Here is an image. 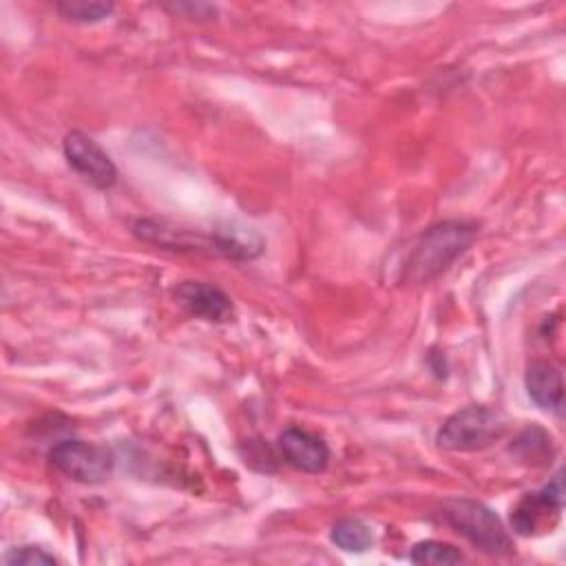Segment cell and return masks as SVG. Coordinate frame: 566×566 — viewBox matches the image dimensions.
I'll return each instance as SVG.
<instances>
[{
  "instance_id": "obj_10",
  "label": "cell",
  "mask_w": 566,
  "mask_h": 566,
  "mask_svg": "<svg viewBox=\"0 0 566 566\" xmlns=\"http://www.w3.org/2000/svg\"><path fill=\"white\" fill-rule=\"evenodd\" d=\"M214 237H217V254L230 261H239V263L252 261L261 256L265 250L263 237L250 226H237V223L219 226L214 228Z\"/></svg>"
},
{
  "instance_id": "obj_1",
  "label": "cell",
  "mask_w": 566,
  "mask_h": 566,
  "mask_svg": "<svg viewBox=\"0 0 566 566\" xmlns=\"http://www.w3.org/2000/svg\"><path fill=\"white\" fill-rule=\"evenodd\" d=\"M478 228L469 221H440L424 230L405 261L409 283H429L438 279L473 243Z\"/></svg>"
},
{
  "instance_id": "obj_13",
  "label": "cell",
  "mask_w": 566,
  "mask_h": 566,
  "mask_svg": "<svg viewBox=\"0 0 566 566\" xmlns=\"http://www.w3.org/2000/svg\"><path fill=\"white\" fill-rule=\"evenodd\" d=\"M115 4L113 2H88V0H60L55 2V11L71 20V22H80V24H95L106 20L113 13Z\"/></svg>"
},
{
  "instance_id": "obj_3",
  "label": "cell",
  "mask_w": 566,
  "mask_h": 566,
  "mask_svg": "<svg viewBox=\"0 0 566 566\" xmlns=\"http://www.w3.org/2000/svg\"><path fill=\"white\" fill-rule=\"evenodd\" d=\"M442 511L447 524L475 548L489 555H509L513 551L511 535L506 533L502 520L486 504L460 497L449 500Z\"/></svg>"
},
{
  "instance_id": "obj_11",
  "label": "cell",
  "mask_w": 566,
  "mask_h": 566,
  "mask_svg": "<svg viewBox=\"0 0 566 566\" xmlns=\"http://www.w3.org/2000/svg\"><path fill=\"white\" fill-rule=\"evenodd\" d=\"M332 542L347 553H365L374 544V533L365 522L347 517L332 526Z\"/></svg>"
},
{
  "instance_id": "obj_6",
  "label": "cell",
  "mask_w": 566,
  "mask_h": 566,
  "mask_svg": "<svg viewBox=\"0 0 566 566\" xmlns=\"http://www.w3.org/2000/svg\"><path fill=\"white\" fill-rule=\"evenodd\" d=\"M66 164L97 190H108L117 184V168L108 153L86 133L71 130L62 139Z\"/></svg>"
},
{
  "instance_id": "obj_4",
  "label": "cell",
  "mask_w": 566,
  "mask_h": 566,
  "mask_svg": "<svg viewBox=\"0 0 566 566\" xmlns=\"http://www.w3.org/2000/svg\"><path fill=\"white\" fill-rule=\"evenodd\" d=\"M49 462L69 480L82 484H99L113 473V453L86 440H60L49 449Z\"/></svg>"
},
{
  "instance_id": "obj_8",
  "label": "cell",
  "mask_w": 566,
  "mask_h": 566,
  "mask_svg": "<svg viewBox=\"0 0 566 566\" xmlns=\"http://www.w3.org/2000/svg\"><path fill=\"white\" fill-rule=\"evenodd\" d=\"M276 447L281 458L303 473H323L332 458L327 442L321 436L301 427L285 429L279 436Z\"/></svg>"
},
{
  "instance_id": "obj_12",
  "label": "cell",
  "mask_w": 566,
  "mask_h": 566,
  "mask_svg": "<svg viewBox=\"0 0 566 566\" xmlns=\"http://www.w3.org/2000/svg\"><path fill=\"white\" fill-rule=\"evenodd\" d=\"M511 451L531 464H544L553 455L551 433H546L539 427H528L511 444Z\"/></svg>"
},
{
  "instance_id": "obj_9",
  "label": "cell",
  "mask_w": 566,
  "mask_h": 566,
  "mask_svg": "<svg viewBox=\"0 0 566 566\" xmlns=\"http://www.w3.org/2000/svg\"><path fill=\"white\" fill-rule=\"evenodd\" d=\"M526 391L531 400L544 409L562 413L564 405V378L557 365L551 360H533L526 369Z\"/></svg>"
},
{
  "instance_id": "obj_14",
  "label": "cell",
  "mask_w": 566,
  "mask_h": 566,
  "mask_svg": "<svg viewBox=\"0 0 566 566\" xmlns=\"http://www.w3.org/2000/svg\"><path fill=\"white\" fill-rule=\"evenodd\" d=\"M411 564H460L464 562V555L453 544L440 542V539H424L413 544L409 551Z\"/></svg>"
},
{
  "instance_id": "obj_15",
  "label": "cell",
  "mask_w": 566,
  "mask_h": 566,
  "mask_svg": "<svg viewBox=\"0 0 566 566\" xmlns=\"http://www.w3.org/2000/svg\"><path fill=\"white\" fill-rule=\"evenodd\" d=\"M9 566H38V564H57V559L40 546H15L4 555Z\"/></svg>"
},
{
  "instance_id": "obj_7",
  "label": "cell",
  "mask_w": 566,
  "mask_h": 566,
  "mask_svg": "<svg viewBox=\"0 0 566 566\" xmlns=\"http://www.w3.org/2000/svg\"><path fill=\"white\" fill-rule=\"evenodd\" d=\"M172 298L188 316L206 323H228L234 318L230 296L212 283L181 281L172 287Z\"/></svg>"
},
{
  "instance_id": "obj_2",
  "label": "cell",
  "mask_w": 566,
  "mask_h": 566,
  "mask_svg": "<svg viewBox=\"0 0 566 566\" xmlns=\"http://www.w3.org/2000/svg\"><path fill=\"white\" fill-rule=\"evenodd\" d=\"M506 429L504 416L489 405H467L451 413L436 433L444 451H480L493 444Z\"/></svg>"
},
{
  "instance_id": "obj_5",
  "label": "cell",
  "mask_w": 566,
  "mask_h": 566,
  "mask_svg": "<svg viewBox=\"0 0 566 566\" xmlns=\"http://www.w3.org/2000/svg\"><path fill=\"white\" fill-rule=\"evenodd\" d=\"M564 506V484L562 471L553 475V480L542 486L539 491L526 493L515 509L511 511V526L520 535H537L551 531L562 513Z\"/></svg>"
}]
</instances>
